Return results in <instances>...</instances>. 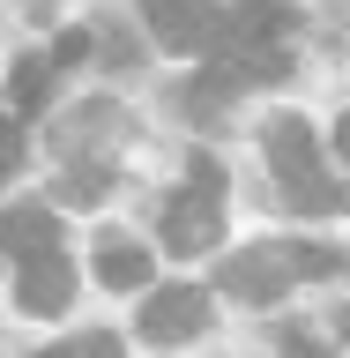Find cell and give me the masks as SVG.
<instances>
[{
	"instance_id": "1",
	"label": "cell",
	"mask_w": 350,
	"mask_h": 358,
	"mask_svg": "<svg viewBox=\"0 0 350 358\" xmlns=\"http://www.w3.org/2000/svg\"><path fill=\"white\" fill-rule=\"evenodd\" d=\"M261 142H268V172H276V187H284V201L298 217H328L343 201V187H328V172H321V142H313V127L298 112H276Z\"/></svg>"
},
{
	"instance_id": "2",
	"label": "cell",
	"mask_w": 350,
	"mask_h": 358,
	"mask_svg": "<svg viewBox=\"0 0 350 358\" xmlns=\"http://www.w3.org/2000/svg\"><path fill=\"white\" fill-rule=\"evenodd\" d=\"M224 239V172L209 157H194V179L164 201V246L172 254H209Z\"/></svg>"
},
{
	"instance_id": "3",
	"label": "cell",
	"mask_w": 350,
	"mask_h": 358,
	"mask_svg": "<svg viewBox=\"0 0 350 358\" xmlns=\"http://www.w3.org/2000/svg\"><path fill=\"white\" fill-rule=\"evenodd\" d=\"M291 284H298L291 246H254V254H231V262L217 268V291H231V299H246V306H276Z\"/></svg>"
},
{
	"instance_id": "4",
	"label": "cell",
	"mask_w": 350,
	"mask_h": 358,
	"mask_svg": "<svg viewBox=\"0 0 350 358\" xmlns=\"http://www.w3.org/2000/svg\"><path fill=\"white\" fill-rule=\"evenodd\" d=\"M142 22L156 30V45H172V52H209L224 30V15L209 0H142Z\"/></svg>"
},
{
	"instance_id": "5",
	"label": "cell",
	"mask_w": 350,
	"mask_h": 358,
	"mask_svg": "<svg viewBox=\"0 0 350 358\" xmlns=\"http://www.w3.org/2000/svg\"><path fill=\"white\" fill-rule=\"evenodd\" d=\"M201 329H209V291H194V284H172L142 306V336L150 343H194Z\"/></svg>"
},
{
	"instance_id": "6",
	"label": "cell",
	"mask_w": 350,
	"mask_h": 358,
	"mask_svg": "<svg viewBox=\"0 0 350 358\" xmlns=\"http://www.w3.org/2000/svg\"><path fill=\"white\" fill-rule=\"evenodd\" d=\"M291 30V8L284 0H239L217 30V52H254V45H284Z\"/></svg>"
},
{
	"instance_id": "7",
	"label": "cell",
	"mask_w": 350,
	"mask_h": 358,
	"mask_svg": "<svg viewBox=\"0 0 350 358\" xmlns=\"http://www.w3.org/2000/svg\"><path fill=\"white\" fill-rule=\"evenodd\" d=\"M15 299H22V313H67L75 268L60 262V246H52V254H30V262L15 268Z\"/></svg>"
},
{
	"instance_id": "8",
	"label": "cell",
	"mask_w": 350,
	"mask_h": 358,
	"mask_svg": "<svg viewBox=\"0 0 350 358\" xmlns=\"http://www.w3.org/2000/svg\"><path fill=\"white\" fill-rule=\"evenodd\" d=\"M52 246H60V217H52V209L30 201V209H8V217H0V254L30 262V254H52Z\"/></svg>"
},
{
	"instance_id": "9",
	"label": "cell",
	"mask_w": 350,
	"mask_h": 358,
	"mask_svg": "<svg viewBox=\"0 0 350 358\" xmlns=\"http://www.w3.org/2000/svg\"><path fill=\"white\" fill-rule=\"evenodd\" d=\"M97 284L142 291V284H150V254H142L134 239H105V246H97Z\"/></svg>"
},
{
	"instance_id": "10",
	"label": "cell",
	"mask_w": 350,
	"mask_h": 358,
	"mask_svg": "<svg viewBox=\"0 0 350 358\" xmlns=\"http://www.w3.org/2000/svg\"><path fill=\"white\" fill-rule=\"evenodd\" d=\"M8 97H15L22 112H38L45 97H52V60H38V52H30V60H15V75H8Z\"/></svg>"
},
{
	"instance_id": "11",
	"label": "cell",
	"mask_w": 350,
	"mask_h": 358,
	"mask_svg": "<svg viewBox=\"0 0 350 358\" xmlns=\"http://www.w3.org/2000/svg\"><path fill=\"white\" fill-rule=\"evenodd\" d=\"M45 358H119V336H75V343H52Z\"/></svg>"
},
{
	"instance_id": "12",
	"label": "cell",
	"mask_w": 350,
	"mask_h": 358,
	"mask_svg": "<svg viewBox=\"0 0 350 358\" xmlns=\"http://www.w3.org/2000/svg\"><path fill=\"white\" fill-rule=\"evenodd\" d=\"M60 201H75V209H82V201H105V172H75L60 187Z\"/></svg>"
},
{
	"instance_id": "13",
	"label": "cell",
	"mask_w": 350,
	"mask_h": 358,
	"mask_svg": "<svg viewBox=\"0 0 350 358\" xmlns=\"http://www.w3.org/2000/svg\"><path fill=\"white\" fill-rule=\"evenodd\" d=\"M15 164H22V127L8 120V112H0V179L15 172Z\"/></svg>"
},
{
	"instance_id": "14",
	"label": "cell",
	"mask_w": 350,
	"mask_h": 358,
	"mask_svg": "<svg viewBox=\"0 0 350 358\" xmlns=\"http://www.w3.org/2000/svg\"><path fill=\"white\" fill-rule=\"evenodd\" d=\"M75 60H89V30H67V38L52 45V67H75Z\"/></svg>"
},
{
	"instance_id": "15",
	"label": "cell",
	"mask_w": 350,
	"mask_h": 358,
	"mask_svg": "<svg viewBox=\"0 0 350 358\" xmlns=\"http://www.w3.org/2000/svg\"><path fill=\"white\" fill-rule=\"evenodd\" d=\"M284 343H291V358H328V351H321V343H313V336H298V329H291Z\"/></svg>"
},
{
	"instance_id": "16",
	"label": "cell",
	"mask_w": 350,
	"mask_h": 358,
	"mask_svg": "<svg viewBox=\"0 0 350 358\" xmlns=\"http://www.w3.org/2000/svg\"><path fill=\"white\" fill-rule=\"evenodd\" d=\"M335 157H343V164H350V112H343V120H335Z\"/></svg>"
},
{
	"instance_id": "17",
	"label": "cell",
	"mask_w": 350,
	"mask_h": 358,
	"mask_svg": "<svg viewBox=\"0 0 350 358\" xmlns=\"http://www.w3.org/2000/svg\"><path fill=\"white\" fill-rule=\"evenodd\" d=\"M335 336H350V313H343V321H335Z\"/></svg>"
}]
</instances>
